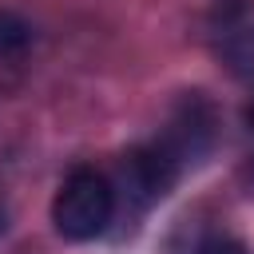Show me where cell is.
<instances>
[{
  "mask_svg": "<svg viewBox=\"0 0 254 254\" xmlns=\"http://www.w3.org/2000/svg\"><path fill=\"white\" fill-rule=\"evenodd\" d=\"M32 48V24L12 12V8H0V60H24Z\"/></svg>",
  "mask_w": 254,
  "mask_h": 254,
  "instance_id": "cell-5",
  "label": "cell"
},
{
  "mask_svg": "<svg viewBox=\"0 0 254 254\" xmlns=\"http://www.w3.org/2000/svg\"><path fill=\"white\" fill-rule=\"evenodd\" d=\"M111 214H115V190L91 167L71 171L64 179V187L56 190V202H52V222H56V230L67 242H91V238H99L107 230Z\"/></svg>",
  "mask_w": 254,
  "mask_h": 254,
  "instance_id": "cell-1",
  "label": "cell"
},
{
  "mask_svg": "<svg viewBox=\"0 0 254 254\" xmlns=\"http://www.w3.org/2000/svg\"><path fill=\"white\" fill-rule=\"evenodd\" d=\"M214 135H218L214 103L202 91H187L175 103V111H171V119H167V127H163V135L155 143L179 163V171H187V167H194V163H202L210 155Z\"/></svg>",
  "mask_w": 254,
  "mask_h": 254,
  "instance_id": "cell-2",
  "label": "cell"
},
{
  "mask_svg": "<svg viewBox=\"0 0 254 254\" xmlns=\"http://www.w3.org/2000/svg\"><path fill=\"white\" fill-rule=\"evenodd\" d=\"M222 64L242 75V79H254V24H238V28H226L222 36Z\"/></svg>",
  "mask_w": 254,
  "mask_h": 254,
  "instance_id": "cell-4",
  "label": "cell"
},
{
  "mask_svg": "<svg viewBox=\"0 0 254 254\" xmlns=\"http://www.w3.org/2000/svg\"><path fill=\"white\" fill-rule=\"evenodd\" d=\"M179 163L159 147V143H143V147H131L127 155H123V163H119V183H123V194L139 206V210H147V206H155L159 198H167L171 194V187L179 183Z\"/></svg>",
  "mask_w": 254,
  "mask_h": 254,
  "instance_id": "cell-3",
  "label": "cell"
},
{
  "mask_svg": "<svg viewBox=\"0 0 254 254\" xmlns=\"http://www.w3.org/2000/svg\"><path fill=\"white\" fill-rule=\"evenodd\" d=\"M194 254H246V250H242V242H234V238H206Z\"/></svg>",
  "mask_w": 254,
  "mask_h": 254,
  "instance_id": "cell-6",
  "label": "cell"
},
{
  "mask_svg": "<svg viewBox=\"0 0 254 254\" xmlns=\"http://www.w3.org/2000/svg\"><path fill=\"white\" fill-rule=\"evenodd\" d=\"M8 230V210H4V202H0V234Z\"/></svg>",
  "mask_w": 254,
  "mask_h": 254,
  "instance_id": "cell-7",
  "label": "cell"
},
{
  "mask_svg": "<svg viewBox=\"0 0 254 254\" xmlns=\"http://www.w3.org/2000/svg\"><path fill=\"white\" fill-rule=\"evenodd\" d=\"M246 123H250V127H254V99H250V103H246Z\"/></svg>",
  "mask_w": 254,
  "mask_h": 254,
  "instance_id": "cell-8",
  "label": "cell"
}]
</instances>
